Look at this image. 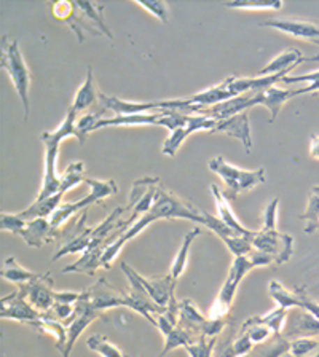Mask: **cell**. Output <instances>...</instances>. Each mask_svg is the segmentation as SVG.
<instances>
[{
  "label": "cell",
  "instance_id": "obj_11",
  "mask_svg": "<svg viewBox=\"0 0 319 357\" xmlns=\"http://www.w3.org/2000/svg\"><path fill=\"white\" fill-rule=\"evenodd\" d=\"M216 121L217 120L206 115H187L184 125L176 128L175 131H171L170 136L166 137L161 152H163V155L166 156H175L179 152V149L182 147V144L186 142V139L192 136V134L201 132V131H206V132L214 131Z\"/></svg>",
  "mask_w": 319,
  "mask_h": 357
},
{
  "label": "cell",
  "instance_id": "obj_31",
  "mask_svg": "<svg viewBox=\"0 0 319 357\" xmlns=\"http://www.w3.org/2000/svg\"><path fill=\"white\" fill-rule=\"evenodd\" d=\"M283 0H233L223 3L225 8L232 10H249V11H278L283 8Z\"/></svg>",
  "mask_w": 319,
  "mask_h": 357
},
{
  "label": "cell",
  "instance_id": "obj_1",
  "mask_svg": "<svg viewBox=\"0 0 319 357\" xmlns=\"http://www.w3.org/2000/svg\"><path fill=\"white\" fill-rule=\"evenodd\" d=\"M170 219H184V220H192L198 222L200 225L205 223V214L198 211L192 203L179 198L176 193H172L171 190H168L165 185H161L160 178H156L155 187H154V201L150 209L139 219L134 225L128 230L120 239L109 245L104 250L103 259H101V268L109 270L114 265L117 257L120 255L121 249L125 248L128 241H131L133 238H136L141 234L145 228H149L152 223L158 220H170Z\"/></svg>",
  "mask_w": 319,
  "mask_h": 357
},
{
  "label": "cell",
  "instance_id": "obj_26",
  "mask_svg": "<svg viewBox=\"0 0 319 357\" xmlns=\"http://www.w3.org/2000/svg\"><path fill=\"white\" fill-rule=\"evenodd\" d=\"M0 275L3 279H7L8 282L18 284V286H26L31 281H34L38 276V273H34L27 268L22 266L15 257H7L2 261V270H0Z\"/></svg>",
  "mask_w": 319,
  "mask_h": 357
},
{
  "label": "cell",
  "instance_id": "obj_32",
  "mask_svg": "<svg viewBox=\"0 0 319 357\" xmlns=\"http://www.w3.org/2000/svg\"><path fill=\"white\" fill-rule=\"evenodd\" d=\"M289 353L294 357H319V340L313 337L290 340Z\"/></svg>",
  "mask_w": 319,
  "mask_h": 357
},
{
  "label": "cell",
  "instance_id": "obj_38",
  "mask_svg": "<svg viewBox=\"0 0 319 357\" xmlns=\"http://www.w3.org/2000/svg\"><path fill=\"white\" fill-rule=\"evenodd\" d=\"M281 357H294V356H292V354H290V353H286V354H283Z\"/></svg>",
  "mask_w": 319,
  "mask_h": 357
},
{
  "label": "cell",
  "instance_id": "obj_17",
  "mask_svg": "<svg viewBox=\"0 0 319 357\" xmlns=\"http://www.w3.org/2000/svg\"><path fill=\"white\" fill-rule=\"evenodd\" d=\"M50 10L56 20H61L67 22L71 26V29L77 33L78 42L83 43L85 42V33L83 31H91L94 33L101 36V32L96 29V27L89 24V22L83 18L80 11H78L75 2H66V0H61V2H50L48 3Z\"/></svg>",
  "mask_w": 319,
  "mask_h": 357
},
{
  "label": "cell",
  "instance_id": "obj_22",
  "mask_svg": "<svg viewBox=\"0 0 319 357\" xmlns=\"http://www.w3.org/2000/svg\"><path fill=\"white\" fill-rule=\"evenodd\" d=\"M201 236V228L200 227H193L192 230H190L186 236L182 239V244L179 250L176 252L175 260H172L171 268H170V275L175 281L177 282L179 279L182 278L184 273L187 270V265H188V257H190V250H192V245L195 243V239Z\"/></svg>",
  "mask_w": 319,
  "mask_h": 357
},
{
  "label": "cell",
  "instance_id": "obj_25",
  "mask_svg": "<svg viewBox=\"0 0 319 357\" xmlns=\"http://www.w3.org/2000/svg\"><path fill=\"white\" fill-rule=\"evenodd\" d=\"M63 198H64L63 195L58 193L54 195V197L47 198V199H34V203L29 206V208L18 212V215L26 220L50 219V217L56 212V209L61 206V199Z\"/></svg>",
  "mask_w": 319,
  "mask_h": 357
},
{
  "label": "cell",
  "instance_id": "obj_30",
  "mask_svg": "<svg viewBox=\"0 0 319 357\" xmlns=\"http://www.w3.org/2000/svg\"><path fill=\"white\" fill-rule=\"evenodd\" d=\"M87 346L89 351L99 354L101 357H128L119 346H115L105 335L101 333L91 335V337L87 340Z\"/></svg>",
  "mask_w": 319,
  "mask_h": 357
},
{
  "label": "cell",
  "instance_id": "obj_16",
  "mask_svg": "<svg viewBox=\"0 0 319 357\" xmlns=\"http://www.w3.org/2000/svg\"><path fill=\"white\" fill-rule=\"evenodd\" d=\"M212 134H225V136H228V137L238 139V141L243 144L246 153H251V150H253V147H254L253 131H251L249 112H244V114L230 116V119L217 120Z\"/></svg>",
  "mask_w": 319,
  "mask_h": 357
},
{
  "label": "cell",
  "instance_id": "obj_23",
  "mask_svg": "<svg viewBox=\"0 0 319 357\" xmlns=\"http://www.w3.org/2000/svg\"><path fill=\"white\" fill-rule=\"evenodd\" d=\"M300 63H304V53H302L300 50L297 48L286 50V52L279 53L275 59H272L270 63H268L257 75L265 77V75L281 74V72L295 69Z\"/></svg>",
  "mask_w": 319,
  "mask_h": 357
},
{
  "label": "cell",
  "instance_id": "obj_13",
  "mask_svg": "<svg viewBox=\"0 0 319 357\" xmlns=\"http://www.w3.org/2000/svg\"><path fill=\"white\" fill-rule=\"evenodd\" d=\"M82 297L88 301V305L98 312L105 310H114L125 306L126 308V294L120 292L119 289L112 287L105 279H99L93 287H89L85 292H82Z\"/></svg>",
  "mask_w": 319,
  "mask_h": 357
},
{
  "label": "cell",
  "instance_id": "obj_20",
  "mask_svg": "<svg viewBox=\"0 0 319 357\" xmlns=\"http://www.w3.org/2000/svg\"><path fill=\"white\" fill-rule=\"evenodd\" d=\"M209 190L212 193V198H214V203H216V208H217V214H219V219L225 223V225L233 230L239 236H244V238H249V234L253 233V230H249L248 227L243 225L242 222L237 215H235V212L230 206V201L227 199L225 195H223L222 190L214 185H209Z\"/></svg>",
  "mask_w": 319,
  "mask_h": 357
},
{
  "label": "cell",
  "instance_id": "obj_4",
  "mask_svg": "<svg viewBox=\"0 0 319 357\" xmlns=\"http://www.w3.org/2000/svg\"><path fill=\"white\" fill-rule=\"evenodd\" d=\"M209 171L221 178L223 183V195L228 201L238 198V195L249 193L254 188L262 185L267 181V171L264 167L259 169H243V167L232 165L223 156L216 155L208 161Z\"/></svg>",
  "mask_w": 319,
  "mask_h": 357
},
{
  "label": "cell",
  "instance_id": "obj_7",
  "mask_svg": "<svg viewBox=\"0 0 319 357\" xmlns=\"http://www.w3.org/2000/svg\"><path fill=\"white\" fill-rule=\"evenodd\" d=\"M85 183L89 187V193L85 198L80 201H75V203H66L61 204L58 209H56L54 214L50 217V223L54 228L56 231H61L67 222H69L72 217L80 214L83 209H87L88 206L103 203L105 198L112 197L119 192V187H117L115 181H98V178H85Z\"/></svg>",
  "mask_w": 319,
  "mask_h": 357
},
{
  "label": "cell",
  "instance_id": "obj_9",
  "mask_svg": "<svg viewBox=\"0 0 319 357\" xmlns=\"http://www.w3.org/2000/svg\"><path fill=\"white\" fill-rule=\"evenodd\" d=\"M121 270L128 278V281L133 286L141 287L145 294L152 298L161 310H168L171 301L176 298V286L177 282L170 275L156 276V278H145L141 273H138L134 268L128 264H121Z\"/></svg>",
  "mask_w": 319,
  "mask_h": 357
},
{
  "label": "cell",
  "instance_id": "obj_8",
  "mask_svg": "<svg viewBox=\"0 0 319 357\" xmlns=\"http://www.w3.org/2000/svg\"><path fill=\"white\" fill-rule=\"evenodd\" d=\"M248 239L255 250L270 255L275 260V265L288 264L294 255L295 239L292 234L260 228V230H253Z\"/></svg>",
  "mask_w": 319,
  "mask_h": 357
},
{
  "label": "cell",
  "instance_id": "obj_27",
  "mask_svg": "<svg viewBox=\"0 0 319 357\" xmlns=\"http://www.w3.org/2000/svg\"><path fill=\"white\" fill-rule=\"evenodd\" d=\"M268 294L270 297L275 300V303L278 308L281 310H292V308H299L300 306V294L299 290H289L281 281L278 279H272L268 282Z\"/></svg>",
  "mask_w": 319,
  "mask_h": 357
},
{
  "label": "cell",
  "instance_id": "obj_35",
  "mask_svg": "<svg viewBox=\"0 0 319 357\" xmlns=\"http://www.w3.org/2000/svg\"><path fill=\"white\" fill-rule=\"evenodd\" d=\"M217 338L209 337H200L198 342L190 344L186 348L190 357H212V351L216 348Z\"/></svg>",
  "mask_w": 319,
  "mask_h": 357
},
{
  "label": "cell",
  "instance_id": "obj_33",
  "mask_svg": "<svg viewBox=\"0 0 319 357\" xmlns=\"http://www.w3.org/2000/svg\"><path fill=\"white\" fill-rule=\"evenodd\" d=\"M305 222V233H313L319 230V185L313 188V193L306 204V211L302 214Z\"/></svg>",
  "mask_w": 319,
  "mask_h": 357
},
{
  "label": "cell",
  "instance_id": "obj_34",
  "mask_svg": "<svg viewBox=\"0 0 319 357\" xmlns=\"http://www.w3.org/2000/svg\"><path fill=\"white\" fill-rule=\"evenodd\" d=\"M136 3L145 11H149L150 15H154L156 20L165 22V24L171 21L170 5L166 2H161V0H136Z\"/></svg>",
  "mask_w": 319,
  "mask_h": 357
},
{
  "label": "cell",
  "instance_id": "obj_18",
  "mask_svg": "<svg viewBox=\"0 0 319 357\" xmlns=\"http://www.w3.org/2000/svg\"><path fill=\"white\" fill-rule=\"evenodd\" d=\"M267 27H272L278 32L286 33L289 37L300 38L305 42L319 45V22L305 20H267L262 22Z\"/></svg>",
  "mask_w": 319,
  "mask_h": 357
},
{
  "label": "cell",
  "instance_id": "obj_39",
  "mask_svg": "<svg viewBox=\"0 0 319 357\" xmlns=\"http://www.w3.org/2000/svg\"><path fill=\"white\" fill-rule=\"evenodd\" d=\"M242 357H255V356H251V354H246V356H242Z\"/></svg>",
  "mask_w": 319,
  "mask_h": 357
},
{
  "label": "cell",
  "instance_id": "obj_10",
  "mask_svg": "<svg viewBox=\"0 0 319 357\" xmlns=\"http://www.w3.org/2000/svg\"><path fill=\"white\" fill-rule=\"evenodd\" d=\"M179 324L200 337L217 338L225 327V321H212L198 310L192 300H179Z\"/></svg>",
  "mask_w": 319,
  "mask_h": 357
},
{
  "label": "cell",
  "instance_id": "obj_3",
  "mask_svg": "<svg viewBox=\"0 0 319 357\" xmlns=\"http://www.w3.org/2000/svg\"><path fill=\"white\" fill-rule=\"evenodd\" d=\"M275 265V260L272 259L270 255H267L260 250H253V252L243 257H235L232 261L230 270H228V275L225 282H223L222 289L217 294L216 300L212 301L208 317L212 321H223L228 311L232 308V303L235 297H237V292L239 286H242L243 279L249 275L254 268L259 266H270Z\"/></svg>",
  "mask_w": 319,
  "mask_h": 357
},
{
  "label": "cell",
  "instance_id": "obj_37",
  "mask_svg": "<svg viewBox=\"0 0 319 357\" xmlns=\"http://www.w3.org/2000/svg\"><path fill=\"white\" fill-rule=\"evenodd\" d=\"M310 155L315 160H319V134L310 137Z\"/></svg>",
  "mask_w": 319,
  "mask_h": 357
},
{
  "label": "cell",
  "instance_id": "obj_5",
  "mask_svg": "<svg viewBox=\"0 0 319 357\" xmlns=\"http://www.w3.org/2000/svg\"><path fill=\"white\" fill-rule=\"evenodd\" d=\"M2 69L7 72L8 78L21 99L22 109H24L26 120L31 115V82L32 75L29 67L26 64L24 56L21 53L20 43L15 38L5 36L2 40Z\"/></svg>",
  "mask_w": 319,
  "mask_h": 357
},
{
  "label": "cell",
  "instance_id": "obj_12",
  "mask_svg": "<svg viewBox=\"0 0 319 357\" xmlns=\"http://www.w3.org/2000/svg\"><path fill=\"white\" fill-rule=\"evenodd\" d=\"M53 278L50 273H38V276L26 286L20 287L24 298L40 312H50L56 303V290L53 289Z\"/></svg>",
  "mask_w": 319,
  "mask_h": 357
},
{
  "label": "cell",
  "instance_id": "obj_6",
  "mask_svg": "<svg viewBox=\"0 0 319 357\" xmlns=\"http://www.w3.org/2000/svg\"><path fill=\"white\" fill-rule=\"evenodd\" d=\"M0 227L3 231L20 236L31 248H42L43 244L53 243L58 239L59 231H56L50 223V219L26 220L18 214L0 215Z\"/></svg>",
  "mask_w": 319,
  "mask_h": 357
},
{
  "label": "cell",
  "instance_id": "obj_36",
  "mask_svg": "<svg viewBox=\"0 0 319 357\" xmlns=\"http://www.w3.org/2000/svg\"><path fill=\"white\" fill-rule=\"evenodd\" d=\"M278 211H279V198H273L268 201L267 208L264 211L262 228H265V230H278Z\"/></svg>",
  "mask_w": 319,
  "mask_h": 357
},
{
  "label": "cell",
  "instance_id": "obj_19",
  "mask_svg": "<svg viewBox=\"0 0 319 357\" xmlns=\"http://www.w3.org/2000/svg\"><path fill=\"white\" fill-rule=\"evenodd\" d=\"M93 236H94V228H89L87 225V214H83L80 219H78L71 236L66 239L64 244L61 245V249L54 254L53 261L69 254H83L87 249H89V245H91Z\"/></svg>",
  "mask_w": 319,
  "mask_h": 357
},
{
  "label": "cell",
  "instance_id": "obj_15",
  "mask_svg": "<svg viewBox=\"0 0 319 357\" xmlns=\"http://www.w3.org/2000/svg\"><path fill=\"white\" fill-rule=\"evenodd\" d=\"M99 316H101V312L93 310L91 306L88 305V301L83 297H80V300H78L75 305L74 316H72L71 319L66 322L67 343H66V348L63 351L64 357H71L72 348H74L77 340L80 338V335L87 331L89 324H91L93 321H96Z\"/></svg>",
  "mask_w": 319,
  "mask_h": 357
},
{
  "label": "cell",
  "instance_id": "obj_21",
  "mask_svg": "<svg viewBox=\"0 0 319 357\" xmlns=\"http://www.w3.org/2000/svg\"><path fill=\"white\" fill-rule=\"evenodd\" d=\"M99 96H101V93L98 91L96 83H94L93 67L88 66L85 82H83L80 88L77 89L75 96H74V99H72L71 109L74 110L77 115H80L82 112H87L88 109H91L94 104L99 105Z\"/></svg>",
  "mask_w": 319,
  "mask_h": 357
},
{
  "label": "cell",
  "instance_id": "obj_14",
  "mask_svg": "<svg viewBox=\"0 0 319 357\" xmlns=\"http://www.w3.org/2000/svg\"><path fill=\"white\" fill-rule=\"evenodd\" d=\"M0 316H2L3 319L29 324L34 328H37L38 322H40L43 317V312L34 308L29 301L24 298V295L18 290V292L7 295V297L2 298V311H0Z\"/></svg>",
  "mask_w": 319,
  "mask_h": 357
},
{
  "label": "cell",
  "instance_id": "obj_28",
  "mask_svg": "<svg viewBox=\"0 0 319 357\" xmlns=\"http://www.w3.org/2000/svg\"><path fill=\"white\" fill-rule=\"evenodd\" d=\"M75 5L83 18H85L89 24L96 27V29L101 32V36H105L109 40H114V33H112V31L109 29V26L105 24L103 5L93 3V2H75Z\"/></svg>",
  "mask_w": 319,
  "mask_h": 357
},
{
  "label": "cell",
  "instance_id": "obj_29",
  "mask_svg": "<svg viewBox=\"0 0 319 357\" xmlns=\"http://www.w3.org/2000/svg\"><path fill=\"white\" fill-rule=\"evenodd\" d=\"M85 165L82 161H74L69 166L66 167V171L61 174V190L59 195H64L75 187L80 185V183L85 182Z\"/></svg>",
  "mask_w": 319,
  "mask_h": 357
},
{
  "label": "cell",
  "instance_id": "obj_2",
  "mask_svg": "<svg viewBox=\"0 0 319 357\" xmlns=\"http://www.w3.org/2000/svg\"><path fill=\"white\" fill-rule=\"evenodd\" d=\"M78 115L69 107L64 120L54 131H45L40 134V141L45 145V169L43 181L36 199H47L59 193L61 176L58 174V156L61 142L67 137H78L77 134Z\"/></svg>",
  "mask_w": 319,
  "mask_h": 357
},
{
  "label": "cell",
  "instance_id": "obj_24",
  "mask_svg": "<svg viewBox=\"0 0 319 357\" xmlns=\"http://www.w3.org/2000/svg\"><path fill=\"white\" fill-rule=\"evenodd\" d=\"M260 94H262V105L270 112V121H275L278 114L284 107V104H286L289 99L295 98L294 89L279 88L278 85L270 86L268 89H265V91H262Z\"/></svg>",
  "mask_w": 319,
  "mask_h": 357
}]
</instances>
